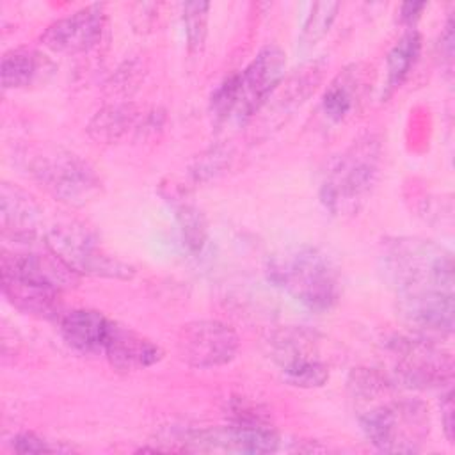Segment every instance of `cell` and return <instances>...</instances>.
<instances>
[{"mask_svg":"<svg viewBox=\"0 0 455 455\" xmlns=\"http://www.w3.org/2000/svg\"><path fill=\"white\" fill-rule=\"evenodd\" d=\"M380 270L395 290L398 302L434 295H453V258L443 245L418 238H386Z\"/></svg>","mask_w":455,"mask_h":455,"instance_id":"obj_1","label":"cell"},{"mask_svg":"<svg viewBox=\"0 0 455 455\" xmlns=\"http://www.w3.org/2000/svg\"><path fill=\"white\" fill-rule=\"evenodd\" d=\"M268 281L304 307L323 313L341 297V281L331 258L313 245H300L275 254L267 267Z\"/></svg>","mask_w":455,"mask_h":455,"instance_id":"obj_2","label":"cell"},{"mask_svg":"<svg viewBox=\"0 0 455 455\" xmlns=\"http://www.w3.org/2000/svg\"><path fill=\"white\" fill-rule=\"evenodd\" d=\"M382 164V146L375 135L354 140L329 167L320 187L323 206L338 213L355 212L371 194Z\"/></svg>","mask_w":455,"mask_h":455,"instance_id":"obj_3","label":"cell"},{"mask_svg":"<svg viewBox=\"0 0 455 455\" xmlns=\"http://www.w3.org/2000/svg\"><path fill=\"white\" fill-rule=\"evenodd\" d=\"M23 160L30 178L68 206H84L101 190V180L94 167L62 146L30 148Z\"/></svg>","mask_w":455,"mask_h":455,"instance_id":"obj_4","label":"cell"},{"mask_svg":"<svg viewBox=\"0 0 455 455\" xmlns=\"http://www.w3.org/2000/svg\"><path fill=\"white\" fill-rule=\"evenodd\" d=\"M364 437L386 453H416L425 443L430 423L428 409L414 398L380 402L359 412Z\"/></svg>","mask_w":455,"mask_h":455,"instance_id":"obj_5","label":"cell"},{"mask_svg":"<svg viewBox=\"0 0 455 455\" xmlns=\"http://www.w3.org/2000/svg\"><path fill=\"white\" fill-rule=\"evenodd\" d=\"M44 245L80 277L92 275L126 281L135 275V268L110 254L94 231L84 224L69 222L53 226L44 235Z\"/></svg>","mask_w":455,"mask_h":455,"instance_id":"obj_6","label":"cell"},{"mask_svg":"<svg viewBox=\"0 0 455 455\" xmlns=\"http://www.w3.org/2000/svg\"><path fill=\"white\" fill-rule=\"evenodd\" d=\"M393 359L389 380L409 389L443 387L453 379V361L428 336H395L386 343Z\"/></svg>","mask_w":455,"mask_h":455,"instance_id":"obj_7","label":"cell"},{"mask_svg":"<svg viewBox=\"0 0 455 455\" xmlns=\"http://www.w3.org/2000/svg\"><path fill=\"white\" fill-rule=\"evenodd\" d=\"M320 334L307 327H283L268 341L270 354L283 379L295 387H322L329 380V368L318 355Z\"/></svg>","mask_w":455,"mask_h":455,"instance_id":"obj_8","label":"cell"},{"mask_svg":"<svg viewBox=\"0 0 455 455\" xmlns=\"http://www.w3.org/2000/svg\"><path fill=\"white\" fill-rule=\"evenodd\" d=\"M286 55L275 44L263 46L235 78V108L231 119L243 124L261 110L284 78Z\"/></svg>","mask_w":455,"mask_h":455,"instance_id":"obj_9","label":"cell"},{"mask_svg":"<svg viewBox=\"0 0 455 455\" xmlns=\"http://www.w3.org/2000/svg\"><path fill=\"white\" fill-rule=\"evenodd\" d=\"M240 348L235 329L220 320L201 318L180 327L176 350L181 361L192 368L208 370L231 363Z\"/></svg>","mask_w":455,"mask_h":455,"instance_id":"obj_10","label":"cell"},{"mask_svg":"<svg viewBox=\"0 0 455 455\" xmlns=\"http://www.w3.org/2000/svg\"><path fill=\"white\" fill-rule=\"evenodd\" d=\"M105 28V11L100 4L85 5L46 27L39 41L44 48L62 55H78L94 48Z\"/></svg>","mask_w":455,"mask_h":455,"instance_id":"obj_11","label":"cell"},{"mask_svg":"<svg viewBox=\"0 0 455 455\" xmlns=\"http://www.w3.org/2000/svg\"><path fill=\"white\" fill-rule=\"evenodd\" d=\"M46 247V245H44ZM2 274L18 275L55 290H71L78 286L80 275L71 270L59 256L48 247L46 252L37 251H4L2 252Z\"/></svg>","mask_w":455,"mask_h":455,"instance_id":"obj_12","label":"cell"},{"mask_svg":"<svg viewBox=\"0 0 455 455\" xmlns=\"http://www.w3.org/2000/svg\"><path fill=\"white\" fill-rule=\"evenodd\" d=\"M101 355L117 371H137L160 363L164 350L153 339L112 320Z\"/></svg>","mask_w":455,"mask_h":455,"instance_id":"obj_13","label":"cell"},{"mask_svg":"<svg viewBox=\"0 0 455 455\" xmlns=\"http://www.w3.org/2000/svg\"><path fill=\"white\" fill-rule=\"evenodd\" d=\"M0 219L4 238L27 245L34 242L37 233L39 206L28 192L4 181L0 190Z\"/></svg>","mask_w":455,"mask_h":455,"instance_id":"obj_14","label":"cell"},{"mask_svg":"<svg viewBox=\"0 0 455 455\" xmlns=\"http://www.w3.org/2000/svg\"><path fill=\"white\" fill-rule=\"evenodd\" d=\"M112 320L96 309H71L59 316V332L80 354L100 355Z\"/></svg>","mask_w":455,"mask_h":455,"instance_id":"obj_15","label":"cell"},{"mask_svg":"<svg viewBox=\"0 0 455 455\" xmlns=\"http://www.w3.org/2000/svg\"><path fill=\"white\" fill-rule=\"evenodd\" d=\"M2 291L5 299L25 315H34L39 318H59L62 315V291L52 286L11 274H2Z\"/></svg>","mask_w":455,"mask_h":455,"instance_id":"obj_16","label":"cell"},{"mask_svg":"<svg viewBox=\"0 0 455 455\" xmlns=\"http://www.w3.org/2000/svg\"><path fill=\"white\" fill-rule=\"evenodd\" d=\"M52 62L32 48H12L2 57V85L4 89H23L52 71Z\"/></svg>","mask_w":455,"mask_h":455,"instance_id":"obj_17","label":"cell"},{"mask_svg":"<svg viewBox=\"0 0 455 455\" xmlns=\"http://www.w3.org/2000/svg\"><path fill=\"white\" fill-rule=\"evenodd\" d=\"M164 197L174 212V219L187 249L194 254L201 252L208 240V222L203 210L188 199L185 192L176 188L164 194Z\"/></svg>","mask_w":455,"mask_h":455,"instance_id":"obj_18","label":"cell"},{"mask_svg":"<svg viewBox=\"0 0 455 455\" xmlns=\"http://www.w3.org/2000/svg\"><path fill=\"white\" fill-rule=\"evenodd\" d=\"M139 112L133 103L107 105L101 110H98L94 117L89 121L87 133L96 142L114 144L123 135H126L130 128L135 126Z\"/></svg>","mask_w":455,"mask_h":455,"instance_id":"obj_19","label":"cell"},{"mask_svg":"<svg viewBox=\"0 0 455 455\" xmlns=\"http://www.w3.org/2000/svg\"><path fill=\"white\" fill-rule=\"evenodd\" d=\"M421 53V36L418 30L411 28L405 32L395 46L389 50L386 59V94L398 89L412 71Z\"/></svg>","mask_w":455,"mask_h":455,"instance_id":"obj_20","label":"cell"},{"mask_svg":"<svg viewBox=\"0 0 455 455\" xmlns=\"http://www.w3.org/2000/svg\"><path fill=\"white\" fill-rule=\"evenodd\" d=\"M355 66L343 69L325 89L322 96V110L332 123L343 121L354 108L357 98Z\"/></svg>","mask_w":455,"mask_h":455,"instance_id":"obj_21","label":"cell"},{"mask_svg":"<svg viewBox=\"0 0 455 455\" xmlns=\"http://www.w3.org/2000/svg\"><path fill=\"white\" fill-rule=\"evenodd\" d=\"M338 9H339L338 2H316V4H313L311 11H309V14H307V18L302 25L299 41H297V50L300 53L311 52L323 39V36L329 32V28L332 27V23L336 20Z\"/></svg>","mask_w":455,"mask_h":455,"instance_id":"obj_22","label":"cell"},{"mask_svg":"<svg viewBox=\"0 0 455 455\" xmlns=\"http://www.w3.org/2000/svg\"><path fill=\"white\" fill-rule=\"evenodd\" d=\"M183 9V25L187 36V46L190 53L203 50L206 34H208V12L210 2H185Z\"/></svg>","mask_w":455,"mask_h":455,"instance_id":"obj_23","label":"cell"},{"mask_svg":"<svg viewBox=\"0 0 455 455\" xmlns=\"http://www.w3.org/2000/svg\"><path fill=\"white\" fill-rule=\"evenodd\" d=\"M12 448L18 453H60L71 451V446H66L59 441H50L34 432H21L12 437Z\"/></svg>","mask_w":455,"mask_h":455,"instance_id":"obj_24","label":"cell"},{"mask_svg":"<svg viewBox=\"0 0 455 455\" xmlns=\"http://www.w3.org/2000/svg\"><path fill=\"white\" fill-rule=\"evenodd\" d=\"M451 396H453L451 391H448L441 398V423H443L444 435L450 443H453V398Z\"/></svg>","mask_w":455,"mask_h":455,"instance_id":"obj_25","label":"cell"},{"mask_svg":"<svg viewBox=\"0 0 455 455\" xmlns=\"http://www.w3.org/2000/svg\"><path fill=\"white\" fill-rule=\"evenodd\" d=\"M425 9H427L425 2H405V4H402V7H400L402 23L412 27L419 20V16Z\"/></svg>","mask_w":455,"mask_h":455,"instance_id":"obj_26","label":"cell"},{"mask_svg":"<svg viewBox=\"0 0 455 455\" xmlns=\"http://www.w3.org/2000/svg\"><path fill=\"white\" fill-rule=\"evenodd\" d=\"M453 41H455V36H453V20L448 18L446 21V27L443 30V36H441V52L444 53V57L451 62L453 59Z\"/></svg>","mask_w":455,"mask_h":455,"instance_id":"obj_27","label":"cell"}]
</instances>
